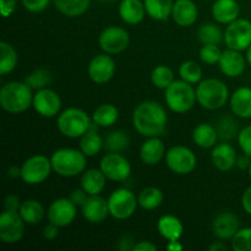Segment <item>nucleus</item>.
<instances>
[{
	"mask_svg": "<svg viewBox=\"0 0 251 251\" xmlns=\"http://www.w3.org/2000/svg\"><path fill=\"white\" fill-rule=\"evenodd\" d=\"M168 115L161 103L145 100L137 104L132 113V125L145 137L162 136L166 132Z\"/></svg>",
	"mask_w": 251,
	"mask_h": 251,
	"instance_id": "1",
	"label": "nucleus"
},
{
	"mask_svg": "<svg viewBox=\"0 0 251 251\" xmlns=\"http://www.w3.org/2000/svg\"><path fill=\"white\" fill-rule=\"evenodd\" d=\"M33 103L32 88L26 82L11 81L5 83L0 90V104L10 114H21Z\"/></svg>",
	"mask_w": 251,
	"mask_h": 251,
	"instance_id": "2",
	"label": "nucleus"
},
{
	"mask_svg": "<svg viewBox=\"0 0 251 251\" xmlns=\"http://www.w3.org/2000/svg\"><path fill=\"white\" fill-rule=\"evenodd\" d=\"M51 167L56 174L65 178H71L83 173L87 164V156L81 150L59 149L51 154Z\"/></svg>",
	"mask_w": 251,
	"mask_h": 251,
	"instance_id": "3",
	"label": "nucleus"
},
{
	"mask_svg": "<svg viewBox=\"0 0 251 251\" xmlns=\"http://www.w3.org/2000/svg\"><path fill=\"white\" fill-rule=\"evenodd\" d=\"M198 103L207 110H217L225 107L229 100V90L220 78H206L198 83L196 88Z\"/></svg>",
	"mask_w": 251,
	"mask_h": 251,
	"instance_id": "4",
	"label": "nucleus"
},
{
	"mask_svg": "<svg viewBox=\"0 0 251 251\" xmlns=\"http://www.w3.org/2000/svg\"><path fill=\"white\" fill-rule=\"evenodd\" d=\"M164 100L172 112L183 114L195 105L198 98L196 90L191 83L184 80H174V82L166 88Z\"/></svg>",
	"mask_w": 251,
	"mask_h": 251,
	"instance_id": "5",
	"label": "nucleus"
},
{
	"mask_svg": "<svg viewBox=\"0 0 251 251\" xmlns=\"http://www.w3.org/2000/svg\"><path fill=\"white\" fill-rule=\"evenodd\" d=\"M58 129L64 136L78 139L92 126V118L80 108H68L58 117Z\"/></svg>",
	"mask_w": 251,
	"mask_h": 251,
	"instance_id": "6",
	"label": "nucleus"
},
{
	"mask_svg": "<svg viewBox=\"0 0 251 251\" xmlns=\"http://www.w3.org/2000/svg\"><path fill=\"white\" fill-rule=\"evenodd\" d=\"M53 167L48 157L43 154H34L29 157L21 166V179L28 185H37L50 176Z\"/></svg>",
	"mask_w": 251,
	"mask_h": 251,
	"instance_id": "7",
	"label": "nucleus"
},
{
	"mask_svg": "<svg viewBox=\"0 0 251 251\" xmlns=\"http://www.w3.org/2000/svg\"><path fill=\"white\" fill-rule=\"evenodd\" d=\"M139 201L129 189L120 188L113 191L108 198L109 213L115 220H127L136 211Z\"/></svg>",
	"mask_w": 251,
	"mask_h": 251,
	"instance_id": "8",
	"label": "nucleus"
},
{
	"mask_svg": "<svg viewBox=\"0 0 251 251\" xmlns=\"http://www.w3.org/2000/svg\"><path fill=\"white\" fill-rule=\"evenodd\" d=\"M167 167L173 173L179 176H186L195 171L198 158L193 150L186 146H174L166 153Z\"/></svg>",
	"mask_w": 251,
	"mask_h": 251,
	"instance_id": "9",
	"label": "nucleus"
},
{
	"mask_svg": "<svg viewBox=\"0 0 251 251\" xmlns=\"http://www.w3.org/2000/svg\"><path fill=\"white\" fill-rule=\"evenodd\" d=\"M225 43L234 50H247L251 46V22L247 19H237L229 24L225 32Z\"/></svg>",
	"mask_w": 251,
	"mask_h": 251,
	"instance_id": "10",
	"label": "nucleus"
},
{
	"mask_svg": "<svg viewBox=\"0 0 251 251\" xmlns=\"http://www.w3.org/2000/svg\"><path fill=\"white\" fill-rule=\"evenodd\" d=\"M100 168L107 179L113 181H125L131 174L130 162L120 152H109L104 154L100 159Z\"/></svg>",
	"mask_w": 251,
	"mask_h": 251,
	"instance_id": "11",
	"label": "nucleus"
},
{
	"mask_svg": "<svg viewBox=\"0 0 251 251\" xmlns=\"http://www.w3.org/2000/svg\"><path fill=\"white\" fill-rule=\"evenodd\" d=\"M25 233V221L19 211L4 210L0 215V239L6 244H16Z\"/></svg>",
	"mask_w": 251,
	"mask_h": 251,
	"instance_id": "12",
	"label": "nucleus"
},
{
	"mask_svg": "<svg viewBox=\"0 0 251 251\" xmlns=\"http://www.w3.org/2000/svg\"><path fill=\"white\" fill-rule=\"evenodd\" d=\"M98 43L104 53L110 54V55L119 54L129 47L130 34L123 27L109 26L100 32Z\"/></svg>",
	"mask_w": 251,
	"mask_h": 251,
	"instance_id": "13",
	"label": "nucleus"
},
{
	"mask_svg": "<svg viewBox=\"0 0 251 251\" xmlns=\"http://www.w3.org/2000/svg\"><path fill=\"white\" fill-rule=\"evenodd\" d=\"M76 215H77V206L69 198L56 199L50 203L47 211L49 222L54 223L60 228L71 225L76 218Z\"/></svg>",
	"mask_w": 251,
	"mask_h": 251,
	"instance_id": "14",
	"label": "nucleus"
},
{
	"mask_svg": "<svg viewBox=\"0 0 251 251\" xmlns=\"http://www.w3.org/2000/svg\"><path fill=\"white\" fill-rule=\"evenodd\" d=\"M32 105H33L34 110L42 117L53 118L60 113L61 98L55 91L46 87L34 93Z\"/></svg>",
	"mask_w": 251,
	"mask_h": 251,
	"instance_id": "15",
	"label": "nucleus"
},
{
	"mask_svg": "<svg viewBox=\"0 0 251 251\" xmlns=\"http://www.w3.org/2000/svg\"><path fill=\"white\" fill-rule=\"evenodd\" d=\"M117 66L110 54H98L88 64V76L91 80L98 85L109 82L114 76Z\"/></svg>",
	"mask_w": 251,
	"mask_h": 251,
	"instance_id": "16",
	"label": "nucleus"
},
{
	"mask_svg": "<svg viewBox=\"0 0 251 251\" xmlns=\"http://www.w3.org/2000/svg\"><path fill=\"white\" fill-rule=\"evenodd\" d=\"M239 229V218L229 211L218 213L212 222L213 234L220 240H230Z\"/></svg>",
	"mask_w": 251,
	"mask_h": 251,
	"instance_id": "17",
	"label": "nucleus"
},
{
	"mask_svg": "<svg viewBox=\"0 0 251 251\" xmlns=\"http://www.w3.org/2000/svg\"><path fill=\"white\" fill-rule=\"evenodd\" d=\"M247 63L248 60L239 50H234L230 48L222 51V55L218 61L221 71L228 77H238V76L243 75L245 68H247Z\"/></svg>",
	"mask_w": 251,
	"mask_h": 251,
	"instance_id": "18",
	"label": "nucleus"
},
{
	"mask_svg": "<svg viewBox=\"0 0 251 251\" xmlns=\"http://www.w3.org/2000/svg\"><path fill=\"white\" fill-rule=\"evenodd\" d=\"M82 216L90 223H100L108 217L109 206L108 200L100 195H90L85 205L82 206Z\"/></svg>",
	"mask_w": 251,
	"mask_h": 251,
	"instance_id": "19",
	"label": "nucleus"
},
{
	"mask_svg": "<svg viewBox=\"0 0 251 251\" xmlns=\"http://www.w3.org/2000/svg\"><path fill=\"white\" fill-rule=\"evenodd\" d=\"M211 159L213 166L222 172L232 171L237 166V151L228 142L216 145L211 152Z\"/></svg>",
	"mask_w": 251,
	"mask_h": 251,
	"instance_id": "20",
	"label": "nucleus"
},
{
	"mask_svg": "<svg viewBox=\"0 0 251 251\" xmlns=\"http://www.w3.org/2000/svg\"><path fill=\"white\" fill-rule=\"evenodd\" d=\"M199 10L193 0H176L172 10V19L178 26L190 27L196 22Z\"/></svg>",
	"mask_w": 251,
	"mask_h": 251,
	"instance_id": "21",
	"label": "nucleus"
},
{
	"mask_svg": "<svg viewBox=\"0 0 251 251\" xmlns=\"http://www.w3.org/2000/svg\"><path fill=\"white\" fill-rule=\"evenodd\" d=\"M140 158L147 166H156L166 158V146L161 136L147 137L140 149Z\"/></svg>",
	"mask_w": 251,
	"mask_h": 251,
	"instance_id": "22",
	"label": "nucleus"
},
{
	"mask_svg": "<svg viewBox=\"0 0 251 251\" xmlns=\"http://www.w3.org/2000/svg\"><path fill=\"white\" fill-rule=\"evenodd\" d=\"M211 10L218 24L229 25L239 19L240 6L237 0H215Z\"/></svg>",
	"mask_w": 251,
	"mask_h": 251,
	"instance_id": "23",
	"label": "nucleus"
},
{
	"mask_svg": "<svg viewBox=\"0 0 251 251\" xmlns=\"http://www.w3.org/2000/svg\"><path fill=\"white\" fill-rule=\"evenodd\" d=\"M230 109L235 117L251 118V88L240 87L232 93L229 98Z\"/></svg>",
	"mask_w": 251,
	"mask_h": 251,
	"instance_id": "24",
	"label": "nucleus"
},
{
	"mask_svg": "<svg viewBox=\"0 0 251 251\" xmlns=\"http://www.w3.org/2000/svg\"><path fill=\"white\" fill-rule=\"evenodd\" d=\"M146 7L141 0H122L119 4L120 19L127 25H137L144 21Z\"/></svg>",
	"mask_w": 251,
	"mask_h": 251,
	"instance_id": "25",
	"label": "nucleus"
},
{
	"mask_svg": "<svg viewBox=\"0 0 251 251\" xmlns=\"http://www.w3.org/2000/svg\"><path fill=\"white\" fill-rule=\"evenodd\" d=\"M105 180H107V176L100 171V168L87 169L83 172L81 176V188L88 195H100L105 188Z\"/></svg>",
	"mask_w": 251,
	"mask_h": 251,
	"instance_id": "26",
	"label": "nucleus"
},
{
	"mask_svg": "<svg viewBox=\"0 0 251 251\" xmlns=\"http://www.w3.org/2000/svg\"><path fill=\"white\" fill-rule=\"evenodd\" d=\"M157 229L158 233L169 242V240L180 239L183 235V223L180 222L178 217L173 215L162 216L157 222Z\"/></svg>",
	"mask_w": 251,
	"mask_h": 251,
	"instance_id": "27",
	"label": "nucleus"
},
{
	"mask_svg": "<svg viewBox=\"0 0 251 251\" xmlns=\"http://www.w3.org/2000/svg\"><path fill=\"white\" fill-rule=\"evenodd\" d=\"M218 132L211 124H199L193 131V140L201 149H213L217 145Z\"/></svg>",
	"mask_w": 251,
	"mask_h": 251,
	"instance_id": "28",
	"label": "nucleus"
},
{
	"mask_svg": "<svg viewBox=\"0 0 251 251\" xmlns=\"http://www.w3.org/2000/svg\"><path fill=\"white\" fill-rule=\"evenodd\" d=\"M119 119V110L110 103H104L96 108L92 114V122L100 127H110Z\"/></svg>",
	"mask_w": 251,
	"mask_h": 251,
	"instance_id": "29",
	"label": "nucleus"
},
{
	"mask_svg": "<svg viewBox=\"0 0 251 251\" xmlns=\"http://www.w3.org/2000/svg\"><path fill=\"white\" fill-rule=\"evenodd\" d=\"M146 12L152 20L166 21L172 16L174 1L173 0H144Z\"/></svg>",
	"mask_w": 251,
	"mask_h": 251,
	"instance_id": "30",
	"label": "nucleus"
},
{
	"mask_svg": "<svg viewBox=\"0 0 251 251\" xmlns=\"http://www.w3.org/2000/svg\"><path fill=\"white\" fill-rule=\"evenodd\" d=\"M22 220L26 225L34 226L42 222L46 215L43 206L37 200H26L21 203V207L19 210Z\"/></svg>",
	"mask_w": 251,
	"mask_h": 251,
	"instance_id": "31",
	"label": "nucleus"
},
{
	"mask_svg": "<svg viewBox=\"0 0 251 251\" xmlns=\"http://www.w3.org/2000/svg\"><path fill=\"white\" fill-rule=\"evenodd\" d=\"M103 147H104V140L98 135L95 129H92V126L86 134L80 137V150L87 157H93L98 154Z\"/></svg>",
	"mask_w": 251,
	"mask_h": 251,
	"instance_id": "32",
	"label": "nucleus"
},
{
	"mask_svg": "<svg viewBox=\"0 0 251 251\" xmlns=\"http://www.w3.org/2000/svg\"><path fill=\"white\" fill-rule=\"evenodd\" d=\"M56 10L69 17H77L85 14L91 5V0H53Z\"/></svg>",
	"mask_w": 251,
	"mask_h": 251,
	"instance_id": "33",
	"label": "nucleus"
},
{
	"mask_svg": "<svg viewBox=\"0 0 251 251\" xmlns=\"http://www.w3.org/2000/svg\"><path fill=\"white\" fill-rule=\"evenodd\" d=\"M0 75L5 76L12 73L19 63V55L14 47L7 42L0 43Z\"/></svg>",
	"mask_w": 251,
	"mask_h": 251,
	"instance_id": "34",
	"label": "nucleus"
},
{
	"mask_svg": "<svg viewBox=\"0 0 251 251\" xmlns=\"http://www.w3.org/2000/svg\"><path fill=\"white\" fill-rule=\"evenodd\" d=\"M137 201H139L140 207H142L144 210H156L163 202V193H162L161 189L149 186V188H145L144 190L140 191Z\"/></svg>",
	"mask_w": 251,
	"mask_h": 251,
	"instance_id": "35",
	"label": "nucleus"
},
{
	"mask_svg": "<svg viewBox=\"0 0 251 251\" xmlns=\"http://www.w3.org/2000/svg\"><path fill=\"white\" fill-rule=\"evenodd\" d=\"M198 38L202 44H220L221 42L225 41V33L220 26L216 24H207L201 25L198 31Z\"/></svg>",
	"mask_w": 251,
	"mask_h": 251,
	"instance_id": "36",
	"label": "nucleus"
},
{
	"mask_svg": "<svg viewBox=\"0 0 251 251\" xmlns=\"http://www.w3.org/2000/svg\"><path fill=\"white\" fill-rule=\"evenodd\" d=\"M129 135L123 130H113L104 139V149L108 152H123L129 147Z\"/></svg>",
	"mask_w": 251,
	"mask_h": 251,
	"instance_id": "37",
	"label": "nucleus"
},
{
	"mask_svg": "<svg viewBox=\"0 0 251 251\" xmlns=\"http://www.w3.org/2000/svg\"><path fill=\"white\" fill-rule=\"evenodd\" d=\"M51 81H53L51 73L44 68L36 69V70L32 71L31 74H28V75L26 76V78H25V82H26L32 90L37 91L48 87L51 83Z\"/></svg>",
	"mask_w": 251,
	"mask_h": 251,
	"instance_id": "38",
	"label": "nucleus"
},
{
	"mask_svg": "<svg viewBox=\"0 0 251 251\" xmlns=\"http://www.w3.org/2000/svg\"><path fill=\"white\" fill-rule=\"evenodd\" d=\"M151 81L154 87L166 90L174 82V73L169 66L158 65L152 70Z\"/></svg>",
	"mask_w": 251,
	"mask_h": 251,
	"instance_id": "39",
	"label": "nucleus"
},
{
	"mask_svg": "<svg viewBox=\"0 0 251 251\" xmlns=\"http://www.w3.org/2000/svg\"><path fill=\"white\" fill-rule=\"evenodd\" d=\"M179 75H180L181 80L186 81L191 85H196L202 78V69L196 61L186 60L181 63L180 68H179Z\"/></svg>",
	"mask_w": 251,
	"mask_h": 251,
	"instance_id": "40",
	"label": "nucleus"
},
{
	"mask_svg": "<svg viewBox=\"0 0 251 251\" xmlns=\"http://www.w3.org/2000/svg\"><path fill=\"white\" fill-rule=\"evenodd\" d=\"M218 136L222 140H232L237 136L238 132V123L232 117H223L220 119L217 125Z\"/></svg>",
	"mask_w": 251,
	"mask_h": 251,
	"instance_id": "41",
	"label": "nucleus"
},
{
	"mask_svg": "<svg viewBox=\"0 0 251 251\" xmlns=\"http://www.w3.org/2000/svg\"><path fill=\"white\" fill-rule=\"evenodd\" d=\"M234 251H251V227L242 228L230 239Z\"/></svg>",
	"mask_w": 251,
	"mask_h": 251,
	"instance_id": "42",
	"label": "nucleus"
},
{
	"mask_svg": "<svg viewBox=\"0 0 251 251\" xmlns=\"http://www.w3.org/2000/svg\"><path fill=\"white\" fill-rule=\"evenodd\" d=\"M222 55V51L218 48L217 44H202L200 49V59L202 63L207 65H213L218 63Z\"/></svg>",
	"mask_w": 251,
	"mask_h": 251,
	"instance_id": "43",
	"label": "nucleus"
},
{
	"mask_svg": "<svg viewBox=\"0 0 251 251\" xmlns=\"http://www.w3.org/2000/svg\"><path fill=\"white\" fill-rule=\"evenodd\" d=\"M238 144L243 153L248 154L251 158V125L243 127L238 134Z\"/></svg>",
	"mask_w": 251,
	"mask_h": 251,
	"instance_id": "44",
	"label": "nucleus"
},
{
	"mask_svg": "<svg viewBox=\"0 0 251 251\" xmlns=\"http://www.w3.org/2000/svg\"><path fill=\"white\" fill-rule=\"evenodd\" d=\"M51 0H21L25 9L29 12H42L49 6Z\"/></svg>",
	"mask_w": 251,
	"mask_h": 251,
	"instance_id": "45",
	"label": "nucleus"
},
{
	"mask_svg": "<svg viewBox=\"0 0 251 251\" xmlns=\"http://www.w3.org/2000/svg\"><path fill=\"white\" fill-rule=\"evenodd\" d=\"M88 196L90 195H88L82 188H77V189H74V190L71 191L69 199H70V200L73 201L77 207H82V206L85 205L86 201H87Z\"/></svg>",
	"mask_w": 251,
	"mask_h": 251,
	"instance_id": "46",
	"label": "nucleus"
},
{
	"mask_svg": "<svg viewBox=\"0 0 251 251\" xmlns=\"http://www.w3.org/2000/svg\"><path fill=\"white\" fill-rule=\"evenodd\" d=\"M16 0H0V11H1L2 17H9L14 14L16 10Z\"/></svg>",
	"mask_w": 251,
	"mask_h": 251,
	"instance_id": "47",
	"label": "nucleus"
},
{
	"mask_svg": "<svg viewBox=\"0 0 251 251\" xmlns=\"http://www.w3.org/2000/svg\"><path fill=\"white\" fill-rule=\"evenodd\" d=\"M135 244H136V242L134 240V238L130 234H125L118 242V248L122 251H134Z\"/></svg>",
	"mask_w": 251,
	"mask_h": 251,
	"instance_id": "48",
	"label": "nucleus"
},
{
	"mask_svg": "<svg viewBox=\"0 0 251 251\" xmlns=\"http://www.w3.org/2000/svg\"><path fill=\"white\" fill-rule=\"evenodd\" d=\"M21 201H20V198L16 195H6L4 200V207L5 210H11V211H19L20 207H21Z\"/></svg>",
	"mask_w": 251,
	"mask_h": 251,
	"instance_id": "49",
	"label": "nucleus"
},
{
	"mask_svg": "<svg viewBox=\"0 0 251 251\" xmlns=\"http://www.w3.org/2000/svg\"><path fill=\"white\" fill-rule=\"evenodd\" d=\"M59 228L60 227H58V226L54 225V223L49 222L48 225L44 227L43 237L46 238L47 240H54L59 235Z\"/></svg>",
	"mask_w": 251,
	"mask_h": 251,
	"instance_id": "50",
	"label": "nucleus"
},
{
	"mask_svg": "<svg viewBox=\"0 0 251 251\" xmlns=\"http://www.w3.org/2000/svg\"><path fill=\"white\" fill-rule=\"evenodd\" d=\"M242 206L245 212L251 216V185L244 191L242 196Z\"/></svg>",
	"mask_w": 251,
	"mask_h": 251,
	"instance_id": "51",
	"label": "nucleus"
},
{
	"mask_svg": "<svg viewBox=\"0 0 251 251\" xmlns=\"http://www.w3.org/2000/svg\"><path fill=\"white\" fill-rule=\"evenodd\" d=\"M134 251H157V245H154L151 242H139L135 244Z\"/></svg>",
	"mask_w": 251,
	"mask_h": 251,
	"instance_id": "52",
	"label": "nucleus"
},
{
	"mask_svg": "<svg viewBox=\"0 0 251 251\" xmlns=\"http://www.w3.org/2000/svg\"><path fill=\"white\" fill-rule=\"evenodd\" d=\"M251 164V158L248 154H243V156L238 157L237 159V167H239L240 169H243V171H245V169H249Z\"/></svg>",
	"mask_w": 251,
	"mask_h": 251,
	"instance_id": "53",
	"label": "nucleus"
},
{
	"mask_svg": "<svg viewBox=\"0 0 251 251\" xmlns=\"http://www.w3.org/2000/svg\"><path fill=\"white\" fill-rule=\"evenodd\" d=\"M6 176L11 179L21 178V167L17 166H10L9 169H7Z\"/></svg>",
	"mask_w": 251,
	"mask_h": 251,
	"instance_id": "54",
	"label": "nucleus"
},
{
	"mask_svg": "<svg viewBox=\"0 0 251 251\" xmlns=\"http://www.w3.org/2000/svg\"><path fill=\"white\" fill-rule=\"evenodd\" d=\"M184 249L183 244L179 242V239L176 240H169V243L167 244V250L169 251H181Z\"/></svg>",
	"mask_w": 251,
	"mask_h": 251,
	"instance_id": "55",
	"label": "nucleus"
},
{
	"mask_svg": "<svg viewBox=\"0 0 251 251\" xmlns=\"http://www.w3.org/2000/svg\"><path fill=\"white\" fill-rule=\"evenodd\" d=\"M227 249V245L223 242H215L210 245V248H208L210 251H226Z\"/></svg>",
	"mask_w": 251,
	"mask_h": 251,
	"instance_id": "56",
	"label": "nucleus"
},
{
	"mask_svg": "<svg viewBox=\"0 0 251 251\" xmlns=\"http://www.w3.org/2000/svg\"><path fill=\"white\" fill-rule=\"evenodd\" d=\"M247 60H248V64L251 66V46L247 49Z\"/></svg>",
	"mask_w": 251,
	"mask_h": 251,
	"instance_id": "57",
	"label": "nucleus"
},
{
	"mask_svg": "<svg viewBox=\"0 0 251 251\" xmlns=\"http://www.w3.org/2000/svg\"><path fill=\"white\" fill-rule=\"evenodd\" d=\"M100 2H112V1H114V0H100Z\"/></svg>",
	"mask_w": 251,
	"mask_h": 251,
	"instance_id": "58",
	"label": "nucleus"
},
{
	"mask_svg": "<svg viewBox=\"0 0 251 251\" xmlns=\"http://www.w3.org/2000/svg\"><path fill=\"white\" fill-rule=\"evenodd\" d=\"M248 171H249V176H250V179H251V164H250V167H249V169H248Z\"/></svg>",
	"mask_w": 251,
	"mask_h": 251,
	"instance_id": "59",
	"label": "nucleus"
}]
</instances>
